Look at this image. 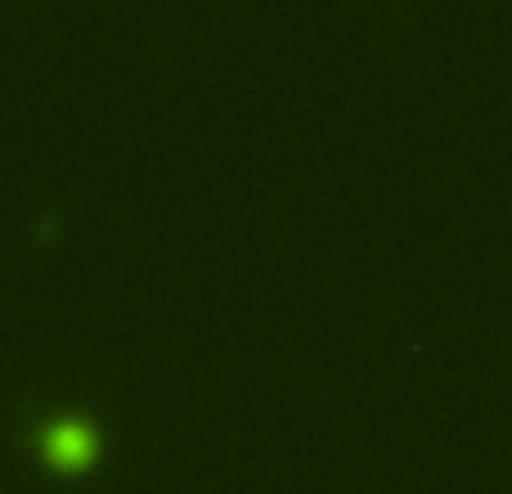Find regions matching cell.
I'll list each match as a JSON object with an SVG mask.
<instances>
[{"label": "cell", "instance_id": "6da1fadb", "mask_svg": "<svg viewBox=\"0 0 512 494\" xmlns=\"http://www.w3.org/2000/svg\"><path fill=\"white\" fill-rule=\"evenodd\" d=\"M45 463L50 468H63V472H81L95 463V450H99V436L90 423H54L45 432Z\"/></svg>", "mask_w": 512, "mask_h": 494}]
</instances>
